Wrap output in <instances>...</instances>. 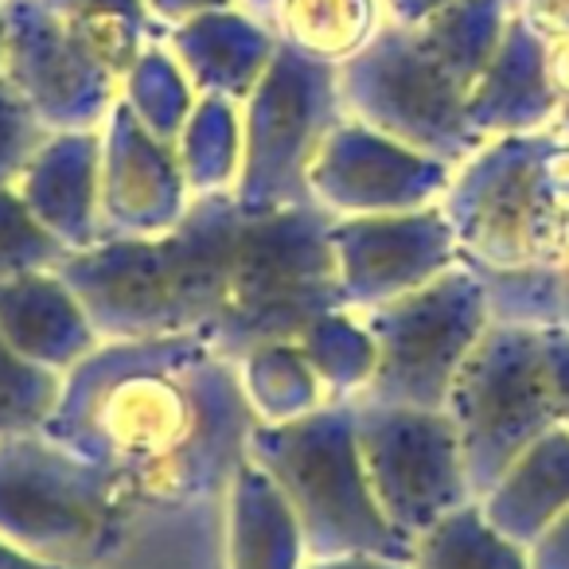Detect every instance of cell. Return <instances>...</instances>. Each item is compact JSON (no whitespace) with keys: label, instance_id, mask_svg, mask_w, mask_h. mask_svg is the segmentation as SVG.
Here are the masks:
<instances>
[{"label":"cell","instance_id":"cell-1","mask_svg":"<svg viewBox=\"0 0 569 569\" xmlns=\"http://www.w3.org/2000/svg\"><path fill=\"white\" fill-rule=\"evenodd\" d=\"M246 452L284 496L309 558L371 553L410 566L413 542L382 515L367 480L356 402H325L293 421H258Z\"/></svg>","mask_w":569,"mask_h":569},{"label":"cell","instance_id":"cell-2","mask_svg":"<svg viewBox=\"0 0 569 569\" xmlns=\"http://www.w3.org/2000/svg\"><path fill=\"white\" fill-rule=\"evenodd\" d=\"M332 227L336 214L320 203L242 214L227 305L203 336L214 356L238 363L266 343H293L317 317L343 309Z\"/></svg>","mask_w":569,"mask_h":569},{"label":"cell","instance_id":"cell-3","mask_svg":"<svg viewBox=\"0 0 569 569\" xmlns=\"http://www.w3.org/2000/svg\"><path fill=\"white\" fill-rule=\"evenodd\" d=\"M118 476L48 433L0 437V538L48 566L102 569L121 542Z\"/></svg>","mask_w":569,"mask_h":569},{"label":"cell","instance_id":"cell-4","mask_svg":"<svg viewBox=\"0 0 569 569\" xmlns=\"http://www.w3.org/2000/svg\"><path fill=\"white\" fill-rule=\"evenodd\" d=\"M550 129L483 141L452 168L441 211L472 269H527L553 261L569 207L546 176Z\"/></svg>","mask_w":569,"mask_h":569},{"label":"cell","instance_id":"cell-5","mask_svg":"<svg viewBox=\"0 0 569 569\" xmlns=\"http://www.w3.org/2000/svg\"><path fill=\"white\" fill-rule=\"evenodd\" d=\"M343 118L340 67L277 40L266 74L242 102V172L234 183L242 214L312 203L309 172Z\"/></svg>","mask_w":569,"mask_h":569},{"label":"cell","instance_id":"cell-6","mask_svg":"<svg viewBox=\"0 0 569 569\" xmlns=\"http://www.w3.org/2000/svg\"><path fill=\"white\" fill-rule=\"evenodd\" d=\"M340 98L348 118L452 168L483 144L468 126V87L418 24L387 20L379 36L340 67Z\"/></svg>","mask_w":569,"mask_h":569},{"label":"cell","instance_id":"cell-7","mask_svg":"<svg viewBox=\"0 0 569 569\" xmlns=\"http://www.w3.org/2000/svg\"><path fill=\"white\" fill-rule=\"evenodd\" d=\"M375 340V375L359 398L445 410L465 359L491 325L488 289L465 261L429 284L359 312Z\"/></svg>","mask_w":569,"mask_h":569},{"label":"cell","instance_id":"cell-8","mask_svg":"<svg viewBox=\"0 0 569 569\" xmlns=\"http://www.w3.org/2000/svg\"><path fill=\"white\" fill-rule=\"evenodd\" d=\"M445 413L457 426L472 496H488L499 476L558 426L542 367V332L491 320L460 367Z\"/></svg>","mask_w":569,"mask_h":569},{"label":"cell","instance_id":"cell-9","mask_svg":"<svg viewBox=\"0 0 569 569\" xmlns=\"http://www.w3.org/2000/svg\"><path fill=\"white\" fill-rule=\"evenodd\" d=\"M356 437L382 515L410 542L476 499L457 426L445 410L356 398Z\"/></svg>","mask_w":569,"mask_h":569},{"label":"cell","instance_id":"cell-10","mask_svg":"<svg viewBox=\"0 0 569 569\" xmlns=\"http://www.w3.org/2000/svg\"><path fill=\"white\" fill-rule=\"evenodd\" d=\"M56 273L71 284L102 343L188 336L176 261L164 234L106 238L87 250H71Z\"/></svg>","mask_w":569,"mask_h":569},{"label":"cell","instance_id":"cell-11","mask_svg":"<svg viewBox=\"0 0 569 569\" xmlns=\"http://www.w3.org/2000/svg\"><path fill=\"white\" fill-rule=\"evenodd\" d=\"M9 48L4 79L24 94L51 133L102 129L121 98V79L106 71L40 0H0Z\"/></svg>","mask_w":569,"mask_h":569},{"label":"cell","instance_id":"cell-12","mask_svg":"<svg viewBox=\"0 0 569 569\" xmlns=\"http://www.w3.org/2000/svg\"><path fill=\"white\" fill-rule=\"evenodd\" d=\"M449 180L452 164L426 157L356 118H343L328 133L309 172L312 203L332 211L336 219L433 207L449 191Z\"/></svg>","mask_w":569,"mask_h":569},{"label":"cell","instance_id":"cell-13","mask_svg":"<svg viewBox=\"0 0 569 569\" xmlns=\"http://www.w3.org/2000/svg\"><path fill=\"white\" fill-rule=\"evenodd\" d=\"M332 250L340 266L343 309L367 312L413 293L460 261L457 234L441 203L395 214L336 219Z\"/></svg>","mask_w":569,"mask_h":569},{"label":"cell","instance_id":"cell-14","mask_svg":"<svg viewBox=\"0 0 569 569\" xmlns=\"http://www.w3.org/2000/svg\"><path fill=\"white\" fill-rule=\"evenodd\" d=\"M188 203L191 188L183 180L176 144L152 137L118 98L102 126V176H98L102 242L164 234L183 219Z\"/></svg>","mask_w":569,"mask_h":569},{"label":"cell","instance_id":"cell-15","mask_svg":"<svg viewBox=\"0 0 569 569\" xmlns=\"http://www.w3.org/2000/svg\"><path fill=\"white\" fill-rule=\"evenodd\" d=\"M98 176H102V129H74V133H51L43 141L17 188L36 219L67 250H87L102 242Z\"/></svg>","mask_w":569,"mask_h":569},{"label":"cell","instance_id":"cell-16","mask_svg":"<svg viewBox=\"0 0 569 569\" xmlns=\"http://www.w3.org/2000/svg\"><path fill=\"white\" fill-rule=\"evenodd\" d=\"M465 110L468 126L483 141L511 133H542L558 118L561 98L553 94L550 74H546V40L530 32L519 12H511L507 20L503 40L476 79Z\"/></svg>","mask_w":569,"mask_h":569},{"label":"cell","instance_id":"cell-17","mask_svg":"<svg viewBox=\"0 0 569 569\" xmlns=\"http://www.w3.org/2000/svg\"><path fill=\"white\" fill-rule=\"evenodd\" d=\"M0 336L24 359L67 375L98 348V332L56 269L0 281Z\"/></svg>","mask_w":569,"mask_h":569},{"label":"cell","instance_id":"cell-18","mask_svg":"<svg viewBox=\"0 0 569 569\" xmlns=\"http://www.w3.org/2000/svg\"><path fill=\"white\" fill-rule=\"evenodd\" d=\"M164 43L196 94H222L234 102L250 98L277 51V36L269 32V24L234 4L183 20L164 36Z\"/></svg>","mask_w":569,"mask_h":569},{"label":"cell","instance_id":"cell-19","mask_svg":"<svg viewBox=\"0 0 569 569\" xmlns=\"http://www.w3.org/2000/svg\"><path fill=\"white\" fill-rule=\"evenodd\" d=\"M488 522L511 542L530 546L558 515L569 511V429L542 433L488 496H480Z\"/></svg>","mask_w":569,"mask_h":569},{"label":"cell","instance_id":"cell-20","mask_svg":"<svg viewBox=\"0 0 569 569\" xmlns=\"http://www.w3.org/2000/svg\"><path fill=\"white\" fill-rule=\"evenodd\" d=\"M305 561L301 527L284 496L246 460L227 499V569H305Z\"/></svg>","mask_w":569,"mask_h":569},{"label":"cell","instance_id":"cell-21","mask_svg":"<svg viewBox=\"0 0 569 569\" xmlns=\"http://www.w3.org/2000/svg\"><path fill=\"white\" fill-rule=\"evenodd\" d=\"M266 24L284 48L343 67L387 24L382 0H273Z\"/></svg>","mask_w":569,"mask_h":569},{"label":"cell","instance_id":"cell-22","mask_svg":"<svg viewBox=\"0 0 569 569\" xmlns=\"http://www.w3.org/2000/svg\"><path fill=\"white\" fill-rule=\"evenodd\" d=\"M40 4L121 82L144 56V48L168 36L144 0H40Z\"/></svg>","mask_w":569,"mask_h":569},{"label":"cell","instance_id":"cell-23","mask_svg":"<svg viewBox=\"0 0 569 569\" xmlns=\"http://www.w3.org/2000/svg\"><path fill=\"white\" fill-rule=\"evenodd\" d=\"M183 180L191 196L234 191L242 172V102L222 94H199L180 141H176Z\"/></svg>","mask_w":569,"mask_h":569},{"label":"cell","instance_id":"cell-24","mask_svg":"<svg viewBox=\"0 0 569 569\" xmlns=\"http://www.w3.org/2000/svg\"><path fill=\"white\" fill-rule=\"evenodd\" d=\"M410 569H530V558L527 546L499 535L480 499H472L413 538Z\"/></svg>","mask_w":569,"mask_h":569},{"label":"cell","instance_id":"cell-25","mask_svg":"<svg viewBox=\"0 0 569 569\" xmlns=\"http://www.w3.org/2000/svg\"><path fill=\"white\" fill-rule=\"evenodd\" d=\"M297 348L317 371L328 402H356L375 375V340L356 309H332L317 317L301 336Z\"/></svg>","mask_w":569,"mask_h":569},{"label":"cell","instance_id":"cell-26","mask_svg":"<svg viewBox=\"0 0 569 569\" xmlns=\"http://www.w3.org/2000/svg\"><path fill=\"white\" fill-rule=\"evenodd\" d=\"M242 367V387L258 421H293L328 402L317 371L297 343H266L253 348Z\"/></svg>","mask_w":569,"mask_h":569},{"label":"cell","instance_id":"cell-27","mask_svg":"<svg viewBox=\"0 0 569 569\" xmlns=\"http://www.w3.org/2000/svg\"><path fill=\"white\" fill-rule=\"evenodd\" d=\"M121 102L137 113L144 129L160 141L176 144L188 126L191 110H196L199 94L188 82L183 67L176 63V56L168 51V43H152L144 48V56L133 63V71L121 82Z\"/></svg>","mask_w":569,"mask_h":569},{"label":"cell","instance_id":"cell-28","mask_svg":"<svg viewBox=\"0 0 569 569\" xmlns=\"http://www.w3.org/2000/svg\"><path fill=\"white\" fill-rule=\"evenodd\" d=\"M488 289L491 320L527 328H558L569 332V269L527 266V269H476Z\"/></svg>","mask_w":569,"mask_h":569},{"label":"cell","instance_id":"cell-29","mask_svg":"<svg viewBox=\"0 0 569 569\" xmlns=\"http://www.w3.org/2000/svg\"><path fill=\"white\" fill-rule=\"evenodd\" d=\"M63 398V375L24 359L0 336V437L43 433Z\"/></svg>","mask_w":569,"mask_h":569},{"label":"cell","instance_id":"cell-30","mask_svg":"<svg viewBox=\"0 0 569 569\" xmlns=\"http://www.w3.org/2000/svg\"><path fill=\"white\" fill-rule=\"evenodd\" d=\"M67 253L71 250L36 219L17 183L0 188V281L56 269Z\"/></svg>","mask_w":569,"mask_h":569},{"label":"cell","instance_id":"cell-31","mask_svg":"<svg viewBox=\"0 0 569 569\" xmlns=\"http://www.w3.org/2000/svg\"><path fill=\"white\" fill-rule=\"evenodd\" d=\"M51 129L36 118V110L24 102L17 87L0 74V188H9L24 176L28 160L43 149Z\"/></svg>","mask_w":569,"mask_h":569},{"label":"cell","instance_id":"cell-32","mask_svg":"<svg viewBox=\"0 0 569 569\" xmlns=\"http://www.w3.org/2000/svg\"><path fill=\"white\" fill-rule=\"evenodd\" d=\"M538 332H542V367L558 426L569 429V332H558V328H538Z\"/></svg>","mask_w":569,"mask_h":569},{"label":"cell","instance_id":"cell-33","mask_svg":"<svg viewBox=\"0 0 569 569\" xmlns=\"http://www.w3.org/2000/svg\"><path fill=\"white\" fill-rule=\"evenodd\" d=\"M519 12L535 36L550 40H569V0H519Z\"/></svg>","mask_w":569,"mask_h":569},{"label":"cell","instance_id":"cell-34","mask_svg":"<svg viewBox=\"0 0 569 569\" xmlns=\"http://www.w3.org/2000/svg\"><path fill=\"white\" fill-rule=\"evenodd\" d=\"M530 569H569V511L558 515L535 542L527 546Z\"/></svg>","mask_w":569,"mask_h":569},{"label":"cell","instance_id":"cell-35","mask_svg":"<svg viewBox=\"0 0 569 569\" xmlns=\"http://www.w3.org/2000/svg\"><path fill=\"white\" fill-rule=\"evenodd\" d=\"M144 4H149V12L157 17V24L172 32V28L183 24V20H196L214 9H230L234 0H144Z\"/></svg>","mask_w":569,"mask_h":569},{"label":"cell","instance_id":"cell-36","mask_svg":"<svg viewBox=\"0 0 569 569\" xmlns=\"http://www.w3.org/2000/svg\"><path fill=\"white\" fill-rule=\"evenodd\" d=\"M452 0H382V9H387V20L395 24H426L429 17H437L441 9H449Z\"/></svg>","mask_w":569,"mask_h":569},{"label":"cell","instance_id":"cell-37","mask_svg":"<svg viewBox=\"0 0 569 569\" xmlns=\"http://www.w3.org/2000/svg\"><path fill=\"white\" fill-rule=\"evenodd\" d=\"M546 74L550 87L561 102H569V40H550L546 43Z\"/></svg>","mask_w":569,"mask_h":569},{"label":"cell","instance_id":"cell-38","mask_svg":"<svg viewBox=\"0 0 569 569\" xmlns=\"http://www.w3.org/2000/svg\"><path fill=\"white\" fill-rule=\"evenodd\" d=\"M305 569H410V566L390 558H371V553H348V558H309Z\"/></svg>","mask_w":569,"mask_h":569},{"label":"cell","instance_id":"cell-39","mask_svg":"<svg viewBox=\"0 0 569 569\" xmlns=\"http://www.w3.org/2000/svg\"><path fill=\"white\" fill-rule=\"evenodd\" d=\"M0 569H67V566H48V561L32 558V553L17 550V546H9L0 538Z\"/></svg>","mask_w":569,"mask_h":569},{"label":"cell","instance_id":"cell-40","mask_svg":"<svg viewBox=\"0 0 569 569\" xmlns=\"http://www.w3.org/2000/svg\"><path fill=\"white\" fill-rule=\"evenodd\" d=\"M269 4H273V0H234V9L250 12V17H258L261 24H266V12H269Z\"/></svg>","mask_w":569,"mask_h":569},{"label":"cell","instance_id":"cell-41","mask_svg":"<svg viewBox=\"0 0 569 569\" xmlns=\"http://www.w3.org/2000/svg\"><path fill=\"white\" fill-rule=\"evenodd\" d=\"M553 266H566L569 269V219H566V230H561V242H558V253H553Z\"/></svg>","mask_w":569,"mask_h":569},{"label":"cell","instance_id":"cell-42","mask_svg":"<svg viewBox=\"0 0 569 569\" xmlns=\"http://www.w3.org/2000/svg\"><path fill=\"white\" fill-rule=\"evenodd\" d=\"M553 133H558V137H566V141H569V102H561V110H558V118H553Z\"/></svg>","mask_w":569,"mask_h":569},{"label":"cell","instance_id":"cell-43","mask_svg":"<svg viewBox=\"0 0 569 569\" xmlns=\"http://www.w3.org/2000/svg\"><path fill=\"white\" fill-rule=\"evenodd\" d=\"M4 48H9V24H4V9H0V74H4Z\"/></svg>","mask_w":569,"mask_h":569},{"label":"cell","instance_id":"cell-44","mask_svg":"<svg viewBox=\"0 0 569 569\" xmlns=\"http://www.w3.org/2000/svg\"><path fill=\"white\" fill-rule=\"evenodd\" d=\"M507 4H511V9H519V0H507Z\"/></svg>","mask_w":569,"mask_h":569}]
</instances>
